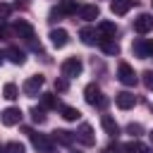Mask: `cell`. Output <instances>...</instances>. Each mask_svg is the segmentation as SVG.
<instances>
[{"label": "cell", "instance_id": "cell-1", "mask_svg": "<svg viewBox=\"0 0 153 153\" xmlns=\"http://www.w3.org/2000/svg\"><path fill=\"white\" fill-rule=\"evenodd\" d=\"M84 98H86V103L88 105H98V108H105V103H108V98L103 96V91H100V86L98 84H88L86 88H84Z\"/></svg>", "mask_w": 153, "mask_h": 153}, {"label": "cell", "instance_id": "cell-2", "mask_svg": "<svg viewBox=\"0 0 153 153\" xmlns=\"http://www.w3.org/2000/svg\"><path fill=\"white\" fill-rule=\"evenodd\" d=\"M81 69H84V62L79 57H67L62 62V76L65 79H76L81 74Z\"/></svg>", "mask_w": 153, "mask_h": 153}, {"label": "cell", "instance_id": "cell-3", "mask_svg": "<svg viewBox=\"0 0 153 153\" xmlns=\"http://www.w3.org/2000/svg\"><path fill=\"white\" fill-rule=\"evenodd\" d=\"M117 79H120L124 86H134V84L139 81V76H136V72H134V67H131L129 62H120V65H117Z\"/></svg>", "mask_w": 153, "mask_h": 153}, {"label": "cell", "instance_id": "cell-4", "mask_svg": "<svg viewBox=\"0 0 153 153\" xmlns=\"http://www.w3.org/2000/svg\"><path fill=\"white\" fill-rule=\"evenodd\" d=\"M29 136H31V146L38 153H53V136L45 134H29Z\"/></svg>", "mask_w": 153, "mask_h": 153}, {"label": "cell", "instance_id": "cell-5", "mask_svg": "<svg viewBox=\"0 0 153 153\" xmlns=\"http://www.w3.org/2000/svg\"><path fill=\"white\" fill-rule=\"evenodd\" d=\"M43 84H45V79H43L41 74H33V76H29V79L22 84V91H24L26 96H38V91L43 88Z\"/></svg>", "mask_w": 153, "mask_h": 153}, {"label": "cell", "instance_id": "cell-6", "mask_svg": "<svg viewBox=\"0 0 153 153\" xmlns=\"http://www.w3.org/2000/svg\"><path fill=\"white\" fill-rule=\"evenodd\" d=\"M0 122L5 124V127H14V124H19L22 122V110L19 108H5L2 112H0Z\"/></svg>", "mask_w": 153, "mask_h": 153}, {"label": "cell", "instance_id": "cell-7", "mask_svg": "<svg viewBox=\"0 0 153 153\" xmlns=\"http://www.w3.org/2000/svg\"><path fill=\"white\" fill-rule=\"evenodd\" d=\"M151 29H153V14L143 12V14H139V17L134 19V31H136V33H148Z\"/></svg>", "mask_w": 153, "mask_h": 153}, {"label": "cell", "instance_id": "cell-8", "mask_svg": "<svg viewBox=\"0 0 153 153\" xmlns=\"http://www.w3.org/2000/svg\"><path fill=\"white\" fill-rule=\"evenodd\" d=\"M74 136H76V141H81L84 146H93V143H96L93 129H91V124H86V122L79 127V131H74Z\"/></svg>", "mask_w": 153, "mask_h": 153}, {"label": "cell", "instance_id": "cell-9", "mask_svg": "<svg viewBox=\"0 0 153 153\" xmlns=\"http://www.w3.org/2000/svg\"><path fill=\"white\" fill-rule=\"evenodd\" d=\"M100 127L105 129V134H108V136H112V139H117V136H120V124L115 122V117H112V115H103V117H100Z\"/></svg>", "mask_w": 153, "mask_h": 153}, {"label": "cell", "instance_id": "cell-10", "mask_svg": "<svg viewBox=\"0 0 153 153\" xmlns=\"http://www.w3.org/2000/svg\"><path fill=\"white\" fill-rule=\"evenodd\" d=\"M134 5H136V0H112L110 2V12L117 14V17H124Z\"/></svg>", "mask_w": 153, "mask_h": 153}, {"label": "cell", "instance_id": "cell-11", "mask_svg": "<svg viewBox=\"0 0 153 153\" xmlns=\"http://www.w3.org/2000/svg\"><path fill=\"white\" fill-rule=\"evenodd\" d=\"M14 33H17L19 38H24V41H33V26H31L29 22H24V19L14 22Z\"/></svg>", "mask_w": 153, "mask_h": 153}, {"label": "cell", "instance_id": "cell-12", "mask_svg": "<svg viewBox=\"0 0 153 153\" xmlns=\"http://www.w3.org/2000/svg\"><path fill=\"white\" fill-rule=\"evenodd\" d=\"M96 31H98L100 38H115V36H117V26H115V22H108V19L98 22Z\"/></svg>", "mask_w": 153, "mask_h": 153}, {"label": "cell", "instance_id": "cell-13", "mask_svg": "<svg viewBox=\"0 0 153 153\" xmlns=\"http://www.w3.org/2000/svg\"><path fill=\"white\" fill-rule=\"evenodd\" d=\"M115 103H117V108H120V110H129V108H134V105H136V96H134V93H129V91H122V93H117V96H115Z\"/></svg>", "mask_w": 153, "mask_h": 153}, {"label": "cell", "instance_id": "cell-14", "mask_svg": "<svg viewBox=\"0 0 153 153\" xmlns=\"http://www.w3.org/2000/svg\"><path fill=\"white\" fill-rule=\"evenodd\" d=\"M79 38H81L84 45H96V43L100 41V36H98V31H96L93 26H84V29L79 31Z\"/></svg>", "mask_w": 153, "mask_h": 153}, {"label": "cell", "instance_id": "cell-15", "mask_svg": "<svg viewBox=\"0 0 153 153\" xmlns=\"http://www.w3.org/2000/svg\"><path fill=\"white\" fill-rule=\"evenodd\" d=\"M48 38H50V43H53L55 48H65V45L69 43V33H67L65 29H53Z\"/></svg>", "mask_w": 153, "mask_h": 153}, {"label": "cell", "instance_id": "cell-16", "mask_svg": "<svg viewBox=\"0 0 153 153\" xmlns=\"http://www.w3.org/2000/svg\"><path fill=\"white\" fill-rule=\"evenodd\" d=\"M79 17H81L84 22H93V19L100 17V7H98V5H81V7H79Z\"/></svg>", "mask_w": 153, "mask_h": 153}, {"label": "cell", "instance_id": "cell-17", "mask_svg": "<svg viewBox=\"0 0 153 153\" xmlns=\"http://www.w3.org/2000/svg\"><path fill=\"white\" fill-rule=\"evenodd\" d=\"M5 57H10L12 65H24V62H26V53L19 50L17 45H10V48L5 50Z\"/></svg>", "mask_w": 153, "mask_h": 153}, {"label": "cell", "instance_id": "cell-18", "mask_svg": "<svg viewBox=\"0 0 153 153\" xmlns=\"http://www.w3.org/2000/svg\"><path fill=\"white\" fill-rule=\"evenodd\" d=\"M53 141H57V143H62V146H72V143L76 141V136H74L72 131H65V129H55V131H53Z\"/></svg>", "mask_w": 153, "mask_h": 153}, {"label": "cell", "instance_id": "cell-19", "mask_svg": "<svg viewBox=\"0 0 153 153\" xmlns=\"http://www.w3.org/2000/svg\"><path fill=\"white\" fill-rule=\"evenodd\" d=\"M98 45H100V50H103L105 55H120V45H117L115 38H100Z\"/></svg>", "mask_w": 153, "mask_h": 153}, {"label": "cell", "instance_id": "cell-20", "mask_svg": "<svg viewBox=\"0 0 153 153\" xmlns=\"http://www.w3.org/2000/svg\"><path fill=\"white\" fill-rule=\"evenodd\" d=\"M79 7H81V5H76V0H60V5H57V10H60L62 14H76Z\"/></svg>", "mask_w": 153, "mask_h": 153}, {"label": "cell", "instance_id": "cell-21", "mask_svg": "<svg viewBox=\"0 0 153 153\" xmlns=\"http://www.w3.org/2000/svg\"><path fill=\"white\" fill-rule=\"evenodd\" d=\"M60 112H62V117H65L67 122H76V120L81 117V112H79L76 108H72V105H60Z\"/></svg>", "mask_w": 153, "mask_h": 153}, {"label": "cell", "instance_id": "cell-22", "mask_svg": "<svg viewBox=\"0 0 153 153\" xmlns=\"http://www.w3.org/2000/svg\"><path fill=\"white\" fill-rule=\"evenodd\" d=\"M124 148V153H148V148L139 141V139H134V141H129V143H124L122 146Z\"/></svg>", "mask_w": 153, "mask_h": 153}, {"label": "cell", "instance_id": "cell-23", "mask_svg": "<svg viewBox=\"0 0 153 153\" xmlns=\"http://www.w3.org/2000/svg\"><path fill=\"white\" fill-rule=\"evenodd\" d=\"M131 53L136 55V57H148V48H146V41H134V45H131Z\"/></svg>", "mask_w": 153, "mask_h": 153}, {"label": "cell", "instance_id": "cell-24", "mask_svg": "<svg viewBox=\"0 0 153 153\" xmlns=\"http://www.w3.org/2000/svg\"><path fill=\"white\" fill-rule=\"evenodd\" d=\"M2 98H7V100H17V98H19V88H17V84H5V88H2Z\"/></svg>", "mask_w": 153, "mask_h": 153}, {"label": "cell", "instance_id": "cell-25", "mask_svg": "<svg viewBox=\"0 0 153 153\" xmlns=\"http://www.w3.org/2000/svg\"><path fill=\"white\" fill-rule=\"evenodd\" d=\"M41 105H43V108H48V110L60 108V103H57V98H55L53 93H41Z\"/></svg>", "mask_w": 153, "mask_h": 153}, {"label": "cell", "instance_id": "cell-26", "mask_svg": "<svg viewBox=\"0 0 153 153\" xmlns=\"http://www.w3.org/2000/svg\"><path fill=\"white\" fill-rule=\"evenodd\" d=\"M31 120L36 122V124H43L45 122V108H31Z\"/></svg>", "mask_w": 153, "mask_h": 153}, {"label": "cell", "instance_id": "cell-27", "mask_svg": "<svg viewBox=\"0 0 153 153\" xmlns=\"http://www.w3.org/2000/svg\"><path fill=\"white\" fill-rule=\"evenodd\" d=\"M2 153H24V143L10 141V143H5V151H2Z\"/></svg>", "mask_w": 153, "mask_h": 153}, {"label": "cell", "instance_id": "cell-28", "mask_svg": "<svg viewBox=\"0 0 153 153\" xmlns=\"http://www.w3.org/2000/svg\"><path fill=\"white\" fill-rule=\"evenodd\" d=\"M127 134H131L134 139H139V136L143 134V127H141L139 122H131V124H127Z\"/></svg>", "mask_w": 153, "mask_h": 153}, {"label": "cell", "instance_id": "cell-29", "mask_svg": "<svg viewBox=\"0 0 153 153\" xmlns=\"http://www.w3.org/2000/svg\"><path fill=\"white\" fill-rule=\"evenodd\" d=\"M141 79H143V86H146L148 91H153V69H146V72L141 74Z\"/></svg>", "mask_w": 153, "mask_h": 153}, {"label": "cell", "instance_id": "cell-30", "mask_svg": "<svg viewBox=\"0 0 153 153\" xmlns=\"http://www.w3.org/2000/svg\"><path fill=\"white\" fill-rule=\"evenodd\" d=\"M12 14V5H7V2H0V22L2 19H7Z\"/></svg>", "mask_w": 153, "mask_h": 153}, {"label": "cell", "instance_id": "cell-31", "mask_svg": "<svg viewBox=\"0 0 153 153\" xmlns=\"http://www.w3.org/2000/svg\"><path fill=\"white\" fill-rule=\"evenodd\" d=\"M55 91H67V79H57L55 81Z\"/></svg>", "mask_w": 153, "mask_h": 153}, {"label": "cell", "instance_id": "cell-32", "mask_svg": "<svg viewBox=\"0 0 153 153\" xmlns=\"http://www.w3.org/2000/svg\"><path fill=\"white\" fill-rule=\"evenodd\" d=\"M146 48H148V57H151V55H153V38L146 41Z\"/></svg>", "mask_w": 153, "mask_h": 153}, {"label": "cell", "instance_id": "cell-33", "mask_svg": "<svg viewBox=\"0 0 153 153\" xmlns=\"http://www.w3.org/2000/svg\"><path fill=\"white\" fill-rule=\"evenodd\" d=\"M5 36H7V31H5V26H0V41H2Z\"/></svg>", "mask_w": 153, "mask_h": 153}, {"label": "cell", "instance_id": "cell-34", "mask_svg": "<svg viewBox=\"0 0 153 153\" xmlns=\"http://www.w3.org/2000/svg\"><path fill=\"white\" fill-rule=\"evenodd\" d=\"M2 57H5V53H0V65H2Z\"/></svg>", "mask_w": 153, "mask_h": 153}, {"label": "cell", "instance_id": "cell-35", "mask_svg": "<svg viewBox=\"0 0 153 153\" xmlns=\"http://www.w3.org/2000/svg\"><path fill=\"white\" fill-rule=\"evenodd\" d=\"M148 136H151V141H153V131H148Z\"/></svg>", "mask_w": 153, "mask_h": 153}, {"label": "cell", "instance_id": "cell-36", "mask_svg": "<svg viewBox=\"0 0 153 153\" xmlns=\"http://www.w3.org/2000/svg\"><path fill=\"white\" fill-rule=\"evenodd\" d=\"M2 151H5V146H0V153H2Z\"/></svg>", "mask_w": 153, "mask_h": 153}, {"label": "cell", "instance_id": "cell-37", "mask_svg": "<svg viewBox=\"0 0 153 153\" xmlns=\"http://www.w3.org/2000/svg\"><path fill=\"white\" fill-rule=\"evenodd\" d=\"M151 2H153V0H151Z\"/></svg>", "mask_w": 153, "mask_h": 153}]
</instances>
